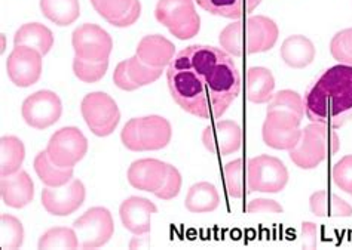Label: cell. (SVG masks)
<instances>
[{
  "mask_svg": "<svg viewBox=\"0 0 352 250\" xmlns=\"http://www.w3.org/2000/svg\"><path fill=\"white\" fill-rule=\"evenodd\" d=\"M0 36H2V52H5V49H6V36L3 33Z\"/></svg>",
  "mask_w": 352,
  "mask_h": 250,
  "instance_id": "bcb514c9",
  "label": "cell"
},
{
  "mask_svg": "<svg viewBox=\"0 0 352 250\" xmlns=\"http://www.w3.org/2000/svg\"><path fill=\"white\" fill-rule=\"evenodd\" d=\"M168 172V164L156 159L134 162L128 169V182L135 190L155 192L162 187Z\"/></svg>",
  "mask_w": 352,
  "mask_h": 250,
  "instance_id": "e0dca14e",
  "label": "cell"
},
{
  "mask_svg": "<svg viewBox=\"0 0 352 250\" xmlns=\"http://www.w3.org/2000/svg\"><path fill=\"white\" fill-rule=\"evenodd\" d=\"M15 46H29L42 55H46L54 46V34L48 27L39 23H29L21 25L14 36Z\"/></svg>",
  "mask_w": 352,
  "mask_h": 250,
  "instance_id": "cb8c5ba5",
  "label": "cell"
},
{
  "mask_svg": "<svg viewBox=\"0 0 352 250\" xmlns=\"http://www.w3.org/2000/svg\"><path fill=\"white\" fill-rule=\"evenodd\" d=\"M109 60L101 62H91L75 57L73 60V73L83 83H97L106 76Z\"/></svg>",
  "mask_w": 352,
  "mask_h": 250,
  "instance_id": "d590c367",
  "label": "cell"
},
{
  "mask_svg": "<svg viewBox=\"0 0 352 250\" xmlns=\"http://www.w3.org/2000/svg\"><path fill=\"white\" fill-rule=\"evenodd\" d=\"M126 67H128L129 77L133 79L135 85H138V88L152 85V83H155L162 76V71H164V68L152 67L149 64L143 62L137 53L134 57L126 60Z\"/></svg>",
  "mask_w": 352,
  "mask_h": 250,
  "instance_id": "836d02e7",
  "label": "cell"
},
{
  "mask_svg": "<svg viewBox=\"0 0 352 250\" xmlns=\"http://www.w3.org/2000/svg\"><path fill=\"white\" fill-rule=\"evenodd\" d=\"M25 157V147L16 136H2L0 140V173L12 175L21 171Z\"/></svg>",
  "mask_w": 352,
  "mask_h": 250,
  "instance_id": "f546056e",
  "label": "cell"
},
{
  "mask_svg": "<svg viewBox=\"0 0 352 250\" xmlns=\"http://www.w3.org/2000/svg\"><path fill=\"white\" fill-rule=\"evenodd\" d=\"M220 46L225 52L234 57H243L245 48H244V23L235 21L229 24L221 30L219 36Z\"/></svg>",
  "mask_w": 352,
  "mask_h": 250,
  "instance_id": "d6a6232c",
  "label": "cell"
},
{
  "mask_svg": "<svg viewBox=\"0 0 352 250\" xmlns=\"http://www.w3.org/2000/svg\"><path fill=\"white\" fill-rule=\"evenodd\" d=\"M155 16L180 40H189L201 30V16L195 11L193 0H160Z\"/></svg>",
  "mask_w": 352,
  "mask_h": 250,
  "instance_id": "277c9868",
  "label": "cell"
},
{
  "mask_svg": "<svg viewBox=\"0 0 352 250\" xmlns=\"http://www.w3.org/2000/svg\"><path fill=\"white\" fill-rule=\"evenodd\" d=\"M72 45L76 57L91 62L109 60L113 49L110 34L97 24H83L73 32Z\"/></svg>",
  "mask_w": 352,
  "mask_h": 250,
  "instance_id": "30bf717a",
  "label": "cell"
},
{
  "mask_svg": "<svg viewBox=\"0 0 352 250\" xmlns=\"http://www.w3.org/2000/svg\"><path fill=\"white\" fill-rule=\"evenodd\" d=\"M87 191L80 179L73 178L63 187H48L42 191V205L54 216H69L83 205Z\"/></svg>",
  "mask_w": 352,
  "mask_h": 250,
  "instance_id": "4fadbf2b",
  "label": "cell"
},
{
  "mask_svg": "<svg viewBox=\"0 0 352 250\" xmlns=\"http://www.w3.org/2000/svg\"><path fill=\"white\" fill-rule=\"evenodd\" d=\"M34 171L46 187H63L73 179V168H60L50 159L46 150L36 155Z\"/></svg>",
  "mask_w": 352,
  "mask_h": 250,
  "instance_id": "83f0119b",
  "label": "cell"
},
{
  "mask_svg": "<svg viewBox=\"0 0 352 250\" xmlns=\"http://www.w3.org/2000/svg\"><path fill=\"white\" fill-rule=\"evenodd\" d=\"M63 113L60 97L52 90H39L25 98L21 108L24 122L34 129H46L55 125Z\"/></svg>",
  "mask_w": 352,
  "mask_h": 250,
  "instance_id": "8fae6325",
  "label": "cell"
},
{
  "mask_svg": "<svg viewBox=\"0 0 352 250\" xmlns=\"http://www.w3.org/2000/svg\"><path fill=\"white\" fill-rule=\"evenodd\" d=\"M0 196L5 205L14 209H21L32 203L34 197V184L29 173L18 171L0 178Z\"/></svg>",
  "mask_w": 352,
  "mask_h": 250,
  "instance_id": "d6986e66",
  "label": "cell"
},
{
  "mask_svg": "<svg viewBox=\"0 0 352 250\" xmlns=\"http://www.w3.org/2000/svg\"><path fill=\"white\" fill-rule=\"evenodd\" d=\"M274 74L265 67H252L247 73V98L253 104H266L274 97Z\"/></svg>",
  "mask_w": 352,
  "mask_h": 250,
  "instance_id": "603a6c76",
  "label": "cell"
},
{
  "mask_svg": "<svg viewBox=\"0 0 352 250\" xmlns=\"http://www.w3.org/2000/svg\"><path fill=\"white\" fill-rule=\"evenodd\" d=\"M195 2L212 15L241 20L247 14L253 12L262 0H195Z\"/></svg>",
  "mask_w": 352,
  "mask_h": 250,
  "instance_id": "d4e9b609",
  "label": "cell"
},
{
  "mask_svg": "<svg viewBox=\"0 0 352 250\" xmlns=\"http://www.w3.org/2000/svg\"><path fill=\"white\" fill-rule=\"evenodd\" d=\"M220 205V196L216 187L210 182H198L188 191L184 206L192 214H208Z\"/></svg>",
  "mask_w": 352,
  "mask_h": 250,
  "instance_id": "484cf974",
  "label": "cell"
},
{
  "mask_svg": "<svg viewBox=\"0 0 352 250\" xmlns=\"http://www.w3.org/2000/svg\"><path fill=\"white\" fill-rule=\"evenodd\" d=\"M171 97L198 118H219L241 94V74L223 49L192 45L175 53L166 70Z\"/></svg>",
  "mask_w": 352,
  "mask_h": 250,
  "instance_id": "6da1fadb",
  "label": "cell"
},
{
  "mask_svg": "<svg viewBox=\"0 0 352 250\" xmlns=\"http://www.w3.org/2000/svg\"><path fill=\"white\" fill-rule=\"evenodd\" d=\"M100 16L119 29L137 23L142 15L140 0H91Z\"/></svg>",
  "mask_w": 352,
  "mask_h": 250,
  "instance_id": "ac0fdd59",
  "label": "cell"
},
{
  "mask_svg": "<svg viewBox=\"0 0 352 250\" xmlns=\"http://www.w3.org/2000/svg\"><path fill=\"white\" fill-rule=\"evenodd\" d=\"M289 182V171L276 157L262 154L247 164V184L250 191L280 192Z\"/></svg>",
  "mask_w": 352,
  "mask_h": 250,
  "instance_id": "8992f818",
  "label": "cell"
},
{
  "mask_svg": "<svg viewBox=\"0 0 352 250\" xmlns=\"http://www.w3.org/2000/svg\"><path fill=\"white\" fill-rule=\"evenodd\" d=\"M247 212L248 214H283L284 209L275 200L256 199L248 203Z\"/></svg>",
  "mask_w": 352,
  "mask_h": 250,
  "instance_id": "b9f144b4",
  "label": "cell"
},
{
  "mask_svg": "<svg viewBox=\"0 0 352 250\" xmlns=\"http://www.w3.org/2000/svg\"><path fill=\"white\" fill-rule=\"evenodd\" d=\"M113 82H115V85L119 89L126 90V92H133V90L138 89V85H135V83L133 82V79L129 77L126 61L119 62L118 66H116L115 73H113Z\"/></svg>",
  "mask_w": 352,
  "mask_h": 250,
  "instance_id": "7bdbcfd3",
  "label": "cell"
},
{
  "mask_svg": "<svg viewBox=\"0 0 352 250\" xmlns=\"http://www.w3.org/2000/svg\"><path fill=\"white\" fill-rule=\"evenodd\" d=\"M331 181L338 188L352 196V155H345L333 166Z\"/></svg>",
  "mask_w": 352,
  "mask_h": 250,
  "instance_id": "f35d334b",
  "label": "cell"
},
{
  "mask_svg": "<svg viewBox=\"0 0 352 250\" xmlns=\"http://www.w3.org/2000/svg\"><path fill=\"white\" fill-rule=\"evenodd\" d=\"M309 208L315 216H352V206L339 196L327 191L314 192L309 199Z\"/></svg>",
  "mask_w": 352,
  "mask_h": 250,
  "instance_id": "4316f807",
  "label": "cell"
},
{
  "mask_svg": "<svg viewBox=\"0 0 352 250\" xmlns=\"http://www.w3.org/2000/svg\"><path fill=\"white\" fill-rule=\"evenodd\" d=\"M38 246L39 249H78L79 238L75 228L57 227L43 233Z\"/></svg>",
  "mask_w": 352,
  "mask_h": 250,
  "instance_id": "4dcf8cb0",
  "label": "cell"
},
{
  "mask_svg": "<svg viewBox=\"0 0 352 250\" xmlns=\"http://www.w3.org/2000/svg\"><path fill=\"white\" fill-rule=\"evenodd\" d=\"M151 243V238L147 237V234H142V236H137L131 240V243H129V247L131 249H137V247H143L147 246Z\"/></svg>",
  "mask_w": 352,
  "mask_h": 250,
  "instance_id": "f6af8a7d",
  "label": "cell"
},
{
  "mask_svg": "<svg viewBox=\"0 0 352 250\" xmlns=\"http://www.w3.org/2000/svg\"><path fill=\"white\" fill-rule=\"evenodd\" d=\"M312 123L339 129L352 120V66L339 64L322 71L303 98Z\"/></svg>",
  "mask_w": 352,
  "mask_h": 250,
  "instance_id": "7a4b0ae2",
  "label": "cell"
},
{
  "mask_svg": "<svg viewBox=\"0 0 352 250\" xmlns=\"http://www.w3.org/2000/svg\"><path fill=\"white\" fill-rule=\"evenodd\" d=\"M276 110L289 111V113H293L294 116H298L300 120H303V114H305L303 98L298 94V92L290 90V89L276 92L270 103H267V111H276Z\"/></svg>",
  "mask_w": 352,
  "mask_h": 250,
  "instance_id": "e575fe53",
  "label": "cell"
},
{
  "mask_svg": "<svg viewBox=\"0 0 352 250\" xmlns=\"http://www.w3.org/2000/svg\"><path fill=\"white\" fill-rule=\"evenodd\" d=\"M330 52L339 64L352 66V29H345L333 36Z\"/></svg>",
  "mask_w": 352,
  "mask_h": 250,
  "instance_id": "74e56055",
  "label": "cell"
},
{
  "mask_svg": "<svg viewBox=\"0 0 352 250\" xmlns=\"http://www.w3.org/2000/svg\"><path fill=\"white\" fill-rule=\"evenodd\" d=\"M340 148V140L330 126L311 123L302 129L299 142L289 151L290 160L300 169H315L327 159L335 155Z\"/></svg>",
  "mask_w": 352,
  "mask_h": 250,
  "instance_id": "3957f363",
  "label": "cell"
},
{
  "mask_svg": "<svg viewBox=\"0 0 352 250\" xmlns=\"http://www.w3.org/2000/svg\"><path fill=\"white\" fill-rule=\"evenodd\" d=\"M41 11L54 24L66 27L79 18L80 5L79 0H41Z\"/></svg>",
  "mask_w": 352,
  "mask_h": 250,
  "instance_id": "f1b7e54d",
  "label": "cell"
},
{
  "mask_svg": "<svg viewBox=\"0 0 352 250\" xmlns=\"http://www.w3.org/2000/svg\"><path fill=\"white\" fill-rule=\"evenodd\" d=\"M120 140L122 144L131 151H143L142 150V141H140V126H138V117L131 118L122 129L120 134Z\"/></svg>",
  "mask_w": 352,
  "mask_h": 250,
  "instance_id": "60d3db41",
  "label": "cell"
},
{
  "mask_svg": "<svg viewBox=\"0 0 352 250\" xmlns=\"http://www.w3.org/2000/svg\"><path fill=\"white\" fill-rule=\"evenodd\" d=\"M318 227L314 224V222H303L302 224V247L303 249H315L318 245Z\"/></svg>",
  "mask_w": 352,
  "mask_h": 250,
  "instance_id": "ee69618b",
  "label": "cell"
},
{
  "mask_svg": "<svg viewBox=\"0 0 352 250\" xmlns=\"http://www.w3.org/2000/svg\"><path fill=\"white\" fill-rule=\"evenodd\" d=\"M302 120L289 111H267L262 127L263 142L274 150L290 151L299 142Z\"/></svg>",
  "mask_w": 352,
  "mask_h": 250,
  "instance_id": "52a82bcc",
  "label": "cell"
},
{
  "mask_svg": "<svg viewBox=\"0 0 352 250\" xmlns=\"http://www.w3.org/2000/svg\"><path fill=\"white\" fill-rule=\"evenodd\" d=\"M280 55L289 67L305 68L315 60V46L308 37L294 34L283 42Z\"/></svg>",
  "mask_w": 352,
  "mask_h": 250,
  "instance_id": "7402d4cb",
  "label": "cell"
},
{
  "mask_svg": "<svg viewBox=\"0 0 352 250\" xmlns=\"http://www.w3.org/2000/svg\"><path fill=\"white\" fill-rule=\"evenodd\" d=\"M182 190V175L180 172L174 168V166L168 164V172H166V178L162 184V187L155 191L153 194L161 200H171L179 196Z\"/></svg>",
  "mask_w": 352,
  "mask_h": 250,
  "instance_id": "ab89813d",
  "label": "cell"
},
{
  "mask_svg": "<svg viewBox=\"0 0 352 250\" xmlns=\"http://www.w3.org/2000/svg\"><path fill=\"white\" fill-rule=\"evenodd\" d=\"M226 191L230 197L241 199L244 196V162L236 159L229 162L223 168Z\"/></svg>",
  "mask_w": 352,
  "mask_h": 250,
  "instance_id": "8d00e7d4",
  "label": "cell"
},
{
  "mask_svg": "<svg viewBox=\"0 0 352 250\" xmlns=\"http://www.w3.org/2000/svg\"><path fill=\"white\" fill-rule=\"evenodd\" d=\"M24 227L20 219L12 215L2 214L0 216V246L2 249L14 250L23 246Z\"/></svg>",
  "mask_w": 352,
  "mask_h": 250,
  "instance_id": "1f68e13d",
  "label": "cell"
},
{
  "mask_svg": "<svg viewBox=\"0 0 352 250\" xmlns=\"http://www.w3.org/2000/svg\"><path fill=\"white\" fill-rule=\"evenodd\" d=\"M43 55L29 46H15L6 61V71L15 86L29 88L41 79Z\"/></svg>",
  "mask_w": 352,
  "mask_h": 250,
  "instance_id": "7c38bea8",
  "label": "cell"
},
{
  "mask_svg": "<svg viewBox=\"0 0 352 250\" xmlns=\"http://www.w3.org/2000/svg\"><path fill=\"white\" fill-rule=\"evenodd\" d=\"M80 113L89 131L97 136H109L119 125L120 111L115 99L104 92H92L82 99Z\"/></svg>",
  "mask_w": 352,
  "mask_h": 250,
  "instance_id": "5b68a950",
  "label": "cell"
},
{
  "mask_svg": "<svg viewBox=\"0 0 352 250\" xmlns=\"http://www.w3.org/2000/svg\"><path fill=\"white\" fill-rule=\"evenodd\" d=\"M143 151L162 150L170 144L173 129L168 120L161 116H146L138 118Z\"/></svg>",
  "mask_w": 352,
  "mask_h": 250,
  "instance_id": "ffe728a7",
  "label": "cell"
},
{
  "mask_svg": "<svg viewBox=\"0 0 352 250\" xmlns=\"http://www.w3.org/2000/svg\"><path fill=\"white\" fill-rule=\"evenodd\" d=\"M78 238L79 247L97 249L109 243L113 237L115 224L112 214L106 208H92L87 210L73 224Z\"/></svg>",
  "mask_w": 352,
  "mask_h": 250,
  "instance_id": "ba28073f",
  "label": "cell"
},
{
  "mask_svg": "<svg viewBox=\"0 0 352 250\" xmlns=\"http://www.w3.org/2000/svg\"><path fill=\"white\" fill-rule=\"evenodd\" d=\"M202 144L208 151L219 155L234 154L243 145V129L234 120H220L206 127Z\"/></svg>",
  "mask_w": 352,
  "mask_h": 250,
  "instance_id": "5bb4252c",
  "label": "cell"
},
{
  "mask_svg": "<svg viewBox=\"0 0 352 250\" xmlns=\"http://www.w3.org/2000/svg\"><path fill=\"white\" fill-rule=\"evenodd\" d=\"M135 53L142 58L143 62L149 64V66L164 68L170 66L171 61L174 60L175 46L168 39H165L164 36L151 34L144 36L138 42Z\"/></svg>",
  "mask_w": 352,
  "mask_h": 250,
  "instance_id": "44dd1931",
  "label": "cell"
},
{
  "mask_svg": "<svg viewBox=\"0 0 352 250\" xmlns=\"http://www.w3.org/2000/svg\"><path fill=\"white\" fill-rule=\"evenodd\" d=\"M88 151V141L78 127H63L55 132L46 147L50 159L60 168H75Z\"/></svg>",
  "mask_w": 352,
  "mask_h": 250,
  "instance_id": "9c48e42d",
  "label": "cell"
},
{
  "mask_svg": "<svg viewBox=\"0 0 352 250\" xmlns=\"http://www.w3.org/2000/svg\"><path fill=\"white\" fill-rule=\"evenodd\" d=\"M278 27L274 20L263 15L252 16L244 23V48L248 53L271 51L278 40Z\"/></svg>",
  "mask_w": 352,
  "mask_h": 250,
  "instance_id": "9a60e30c",
  "label": "cell"
},
{
  "mask_svg": "<svg viewBox=\"0 0 352 250\" xmlns=\"http://www.w3.org/2000/svg\"><path fill=\"white\" fill-rule=\"evenodd\" d=\"M157 208L151 200L143 197H129L119 208V216L122 225L135 236L149 234L152 229V215Z\"/></svg>",
  "mask_w": 352,
  "mask_h": 250,
  "instance_id": "2e32d148",
  "label": "cell"
}]
</instances>
